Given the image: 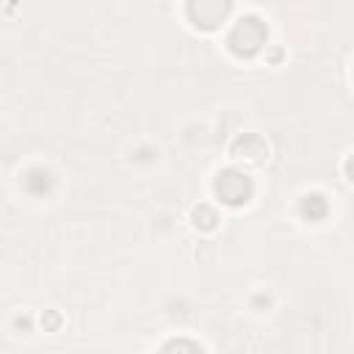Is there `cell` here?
<instances>
[{"label": "cell", "mask_w": 354, "mask_h": 354, "mask_svg": "<svg viewBox=\"0 0 354 354\" xmlns=\"http://www.w3.org/2000/svg\"><path fill=\"white\" fill-rule=\"evenodd\" d=\"M227 3H218V0H202V3H191L188 6V14L191 19L199 25V28H216L224 14H227Z\"/></svg>", "instance_id": "obj_3"}, {"label": "cell", "mask_w": 354, "mask_h": 354, "mask_svg": "<svg viewBox=\"0 0 354 354\" xmlns=\"http://www.w3.org/2000/svg\"><path fill=\"white\" fill-rule=\"evenodd\" d=\"M216 196L227 205H241L252 196V180L238 169H224L216 177Z\"/></svg>", "instance_id": "obj_2"}, {"label": "cell", "mask_w": 354, "mask_h": 354, "mask_svg": "<svg viewBox=\"0 0 354 354\" xmlns=\"http://www.w3.org/2000/svg\"><path fill=\"white\" fill-rule=\"evenodd\" d=\"M160 354H202V348H199L194 340L180 337V340H169V343L160 348Z\"/></svg>", "instance_id": "obj_5"}, {"label": "cell", "mask_w": 354, "mask_h": 354, "mask_svg": "<svg viewBox=\"0 0 354 354\" xmlns=\"http://www.w3.org/2000/svg\"><path fill=\"white\" fill-rule=\"evenodd\" d=\"M232 152H235L238 158H246V160H263V155H266L268 149H266V144H263V138H260V136L246 133V136L235 138Z\"/></svg>", "instance_id": "obj_4"}, {"label": "cell", "mask_w": 354, "mask_h": 354, "mask_svg": "<svg viewBox=\"0 0 354 354\" xmlns=\"http://www.w3.org/2000/svg\"><path fill=\"white\" fill-rule=\"evenodd\" d=\"M216 210L213 207H207V205H199L196 210H194V224L196 227H202V230H213L216 227Z\"/></svg>", "instance_id": "obj_6"}, {"label": "cell", "mask_w": 354, "mask_h": 354, "mask_svg": "<svg viewBox=\"0 0 354 354\" xmlns=\"http://www.w3.org/2000/svg\"><path fill=\"white\" fill-rule=\"evenodd\" d=\"M346 171H348V177L354 180V158H348V163H346Z\"/></svg>", "instance_id": "obj_8"}, {"label": "cell", "mask_w": 354, "mask_h": 354, "mask_svg": "<svg viewBox=\"0 0 354 354\" xmlns=\"http://www.w3.org/2000/svg\"><path fill=\"white\" fill-rule=\"evenodd\" d=\"M268 39V28L260 17H241L230 30V47L238 55H254Z\"/></svg>", "instance_id": "obj_1"}, {"label": "cell", "mask_w": 354, "mask_h": 354, "mask_svg": "<svg viewBox=\"0 0 354 354\" xmlns=\"http://www.w3.org/2000/svg\"><path fill=\"white\" fill-rule=\"evenodd\" d=\"M304 213H307L310 218H318V216H324V213H326V202H324L321 196H315V194H313V196H307V199H304Z\"/></svg>", "instance_id": "obj_7"}]
</instances>
